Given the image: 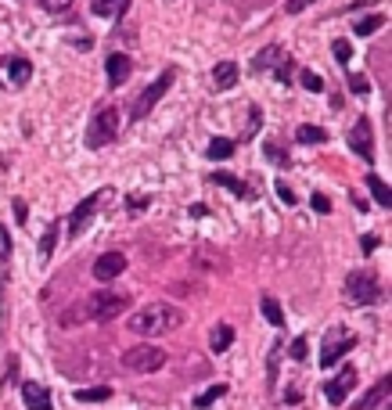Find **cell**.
Masks as SVG:
<instances>
[{
	"label": "cell",
	"instance_id": "cell-17",
	"mask_svg": "<svg viewBox=\"0 0 392 410\" xmlns=\"http://www.w3.org/2000/svg\"><path fill=\"white\" fill-rule=\"evenodd\" d=\"M234 83H238V61H219V65L213 69V87L216 90H230Z\"/></svg>",
	"mask_w": 392,
	"mask_h": 410
},
{
	"label": "cell",
	"instance_id": "cell-27",
	"mask_svg": "<svg viewBox=\"0 0 392 410\" xmlns=\"http://www.w3.org/2000/svg\"><path fill=\"white\" fill-rule=\"evenodd\" d=\"M219 396H227V385H213V389H206L202 396L195 400V410H206V407H213Z\"/></svg>",
	"mask_w": 392,
	"mask_h": 410
},
{
	"label": "cell",
	"instance_id": "cell-6",
	"mask_svg": "<svg viewBox=\"0 0 392 410\" xmlns=\"http://www.w3.org/2000/svg\"><path fill=\"white\" fill-rule=\"evenodd\" d=\"M173 80H177V72H173V69L159 72V80H155V83H148L144 90H140V98L133 101V112H130V119H144V116L151 112V108L166 98V90L173 87Z\"/></svg>",
	"mask_w": 392,
	"mask_h": 410
},
{
	"label": "cell",
	"instance_id": "cell-41",
	"mask_svg": "<svg viewBox=\"0 0 392 410\" xmlns=\"http://www.w3.org/2000/svg\"><path fill=\"white\" fill-rule=\"evenodd\" d=\"M130 4H133V0H119V4H116V11H112V14H116V19H122V14H127V8H130Z\"/></svg>",
	"mask_w": 392,
	"mask_h": 410
},
{
	"label": "cell",
	"instance_id": "cell-24",
	"mask_svg": "<svg viewBox=\"0 0 392 410\" xmlns=\"http://www.w3.org/2000/svg\"><path fill=\"white\" fill-rule=\"evenodd\" d=\"M54 245H58V219H51V227H47V230H43V238H40V263L51 259Z\"/></svg>",
	"mask_w": 392,
	"mask_h": 410
},
{
	"label": "cell",
	"instance_id": "cell-18",
	"mask_svg": "<svg viewBox=\"0 0 392 410\" xmlns=\"http://www.w3.org/2000/svg\"><path fill=\"white\" fill-rule=\"evenodd\" d=\"M4 65H8V76H11V83H29V76H33V61H29V58H19V54H11L8 61H4Z\"/></svg>",
	"mask_w": 392,
	"mask_h": 410
},
{
	"label": "cell",
	"instance_id": "cell-35",
	"mask_svg": "<svg viewBox=\"0 0 392 410\" xmlns=\"http://www.w3.org/2000/svg\"><path fill=\"white\" fill-rule=\"evenodd\" d=\"M263 151H266V159H274V162H281V166H288V155H281L277 144H266Z\"/></svg>",
	"mask_w": 392,
	"mask_h": 410
},
{
	"label": "cell",
	"instance_id": "cell-32",
	"mask_svg": "<svg viewBox=\"0 0 392 410\" xmlns=\"http://www.w3.org/2000/svg\"><path fill=\"white\" fill-rule=\"evenodd\" d=\"M274 191H277V198L285 202V205H295V195H292V187H288L285 180H277V184H274Z\"/></svg>",
	"mask_w": 392,
	"mask_h": 410
},
{
	"label": "cell",
	"instance_id": "cell-28",
	"mask_svg": "<svg viewBox=\"0 0 392 410\" xmlns=\"http://www.w3.org/2000/svg\"><path fill=\"white\" fill-rule=\"evenodd\" d=\"M299 83H303L309 94H320V90H324V76H317L313 69H303V72H299Z\"/></svg>",
	"mask_w": 392,
	"mask_h": 410
},
{
	"label": "cell",
	"instance_id": "cell-26",
	"mask_svg": "<svg viewBox=\"0 0 392 410\" xmlns=\"http://www.w3.org/2000/svg\"><path fill=\"white\" fill-rule=\"evenodd\" d=\"M382 25H385V14H367V19H360L353 29H356L360 36H371V33H378Z\"/></svg>",
	"mask_w": 392,
	"mask_h": 410
},
{
	"label": "cell",
	"instance_id": "cell-8",
	"mask_svg": "<svg viewBox=\"0 0 392 410\" xmlns=\"http://www.w3.org/2000/svg\"><path fill=\"white\" fill-rule=\"evenodd\" d=\"M349 148H353L364 162L374 159V130H371V119H367V116H360V119L353 122V130H349Z\"/></svg>",
	"mask_w": 392,
	"mask_h": 410
},
{
	"label": "cell",
	"instance_id": "cell-12",
	"mask_svg": "<svg viewBox=\"0 0 392 410\" xmlns=\"http://www.w3.org/2000/svg\"><path fill=\"white\" fill-rule=\"evenodd\" d=\"M105 72H108V83L112 87H122L130 80V72H133V61H130V54H108V61H105Z\"/></svg>",
	"mask_w": 392,
	"mask_h": 410
},
{
	"label": "cell",
	"instance_id": "cell-15",
	"mask_svg": "<svg viewBox=\"0 0 392 410\" xmlns=\"http://www.w3.org/2000/svg\"><path fill=\"white\" fill-rule=\"evenodd\" d=\"M209 180H213V184H219V187H227V191H234L238 198H256V191H252V187H248L245 180H238V177H234V173H224V169H216Z\"/></svg>",
	"mask_w": 392,
	"mask_h": 410
},
{
	"label": "cell",
	"instance_id": "cell-40",
	"mask_svg": "<svg viewBox=\"0 0 392 410\" xmlns=\"http://www.w3.org/2000/svg\"><path fill=\"white\" fill-rule=\"evenodd\" d=\"M259 122H263V112H259V108H252V116H248V133H256Z\"/></svg>",
	"mask_w": 392,
	"mask_h": 410
},
{
	"label": "cell",
	"instance_id": "cell-37",
	"mask_svg": "<svg viewBox=\"0 0 392 410\" xmlns=\"http://www.w3.org/2000/svg\"><path fill=\"white\" fill-rule=\"evenodd\" d=\"M309 4H313V0H288L285 11H288V14H299V11H306Z\"/></svg>",
	"mask_w": 392,
	"mask_h": 410
},
{
	"label": "cell",
	"instance_id": "cell-2",
	"mask_svg": "<svg viewBox=\"0 0 392 410\" xmlns=\"http://www.w3.org/2000/svg\"><path fill=\"white\" fill-rule=\"evenodd\" d=\"M184 321V313L177 306H166V303H151L144 310H137L130 317V331L140 338H155V335H166V331H173L177 324Z\"/></svg>",
	"mask_w": 392,
	"mask_h": 410
},
{
	"label": "cell",
	"instance_id": "cell-7",
	"mask_svg": "<svg viewBox=\"0 0 392 410\" xmlns=\"http://www.w3.org/2000/svg\"><path fill=\"white\" fill-rule=\"evenodd\" d=\"M356 345V335L353 331H342V327H331L324 335V345H320V367H335L342 356Z\"/></svg>",
	"mask_w": 392,
	"mask_h": 410
},
{
	"label": "cell",
	"instance_id": "cell-29",
	"mask_svg": "<svg viewBox=\"0 0 392 410\" xmlns=\"http://www.w3.org/2000/svg\"><path fill=\"white\" fill-rule=\"evenodd\" d=\"M331 54H335V61H338V65H349V58H353V47H349L346 40H335V43H331Z\"/></svg>",
	"mask_w": 392,
	"mask_h": 410
},
{
	"label": "cell",
	"instance_id": "cell-23",
	"mask_svg": "<svg viewBox=\"0 0 392 410\" xmlns=\"http://www.w3.org/2000/svg\"><path fill=\"white\" fill-rule=\"evenodd\" d=\"M259 306H263V317L270 321L274 327H285V313H281V306H277V299H274V295H263V299H259Z\"/></svg>",
	"mask_w": 392,
	"mask_h": 410
},
{
	"label": "cell",
	"instance_id": "cell-14",
	"mask_svg": "<svg viewBox=\"0 0 392 410\" xmlns=\"http://www.w3.org/2000/svg\"><path fill=\"white\" fill-rule=\"evenodd\" d=\"M285 58H288V54H285V47L270 43V47H263V51L252 58V72H270V69H277Z\"/></svg>",
	"mask_w": 392,
	"mask_h": 410
},
{
	"label": "cell",
	"instance_id": "cell-5",
	"mask_svg": "<svg viewBox=\"0 0 392 410\" xmlns=\"http://www.w3.org/2000/svg\"><path fill=\"white\" fill-rule=\"evenodd\" d=\"M342 295H346V303H353V306H371L374 299L382 295V288H378V281H374V274L356 270V274L346 277V285H342Z\"/></svg>",
	"mask_w": 392,
	"mask_h": 410
},
{
	"label": "cell",
	"instance_id": "cell-30",
	"mask_svg": "<svg viewBox=\"0 0 392 410\" xmlns=\"http://www.w3.org/2000/svg\"><path fill=\"white\" fill-rule=\"evenodd\" d=\"M116 4H119V0H90V11L101 14V19H108V14L116 11Z\"/></svg>",
	"mask_w": 392,
	"mask_h": 410
},
{
	"label": "cell",
	"instance_id": "cell-16",
	"mask_svg": "<svg viewBox=\"0 0 392 410\" xmlns=\"http://www.w3.org/2000/svg\"><path fill=\"white\" fill-rule=\"evenodd\" d=\"M389 382H392L389 374H385V378H378V382H374V389L367 392V396L353 403V410H374V407H382V403H385V396H389Z\"/></svg>",
	"mask_w": 392,
	"mask_h": 410
},
{
	"label": "cell",
	"instance_id": "cell-1",
	"mask_svg": "<svg viewBox=\"0 0 392 410\" xmlns=\"http://www.w3.org/2000/svg\"><path fill=\"white\" fill-rule=\"evenodd\" d=\"M130 306V295H119V292H94L87 295L83 303H76L69 313H61V324L76 327V324H87V321H112L119 317L122 310Z\"/></svg>",
	"mask_w": 392,
	"mask_h": 410
},
{
	"label": "cell",
	"instance_id": "cell-3",
	"mask_svg": "<svg viewBox=\"0 0 392 410\" xmlns=\"http://www.w3.org/2000/svg\"><path fill=\"white\" fill-rule=\"evenodd\" d=\"M116 133H119V108H98L94 112V119H90V126H87V148L90 151H101V148H108L116 140Z\"/></svg>",
	"mask_w": 392,
	"mask_h": 410
},
{
	"label": "cell",
	"instance_id": "cell-11",
	"mask_svg": "<svg viewBox=\"0 0 392 410\" xmlns=\"http://www.w3.org/2000/svg\"><path fill=\"white\" fill-rule=\"evenodd\" d=\"M122 270H127V256L122 252H105L94 263V281H116Z\"/></svg>",
	"mask_w": 392,
	"mask_h": 410
},
{
	"label": "cell",
	"instance_id": "cell-25",
	"mask_svg": "<svg viewBox=\"0 0 392 410\" xmlns=\"http://www.w3.org/2000/svg\"><path fill=\"white\" fill-rule=\"evenodd\" d=\"M295 137H299V144H324V140H327V133H324V126H299V133H295Z\"/></svg>",
	"mask_w": 392,
	"mask_h": 410
},
{
	"label": "cell",
	"instance_id": "cell-34",
	"mask_svg": "<svg viewBox=\"0 0 392 410\" xmlns=\"http://www.w3.org/2000/svg\"><path fill=\"white\" fill-rule=\"evenodd\" d=\"M349 90H353V94H367V90H371L367 76H349Z\"/></svg>",
	"mask_w": 392,
	"mask_h": 410
},
{
	"label": "cell",
	"instance_id": "cell-33",
	"mask_svg": "<svg viewBox=\"0 0 392 410\" xmlns=\"http://www.w3.org/2000/svg\"><path fill=\"white\" fill-rule=\"evenodd\" d=\"M288 353H292V360H306V353H309V342H306V338H295Z\"/></svg>",
	"mask_w": 392,
	"mask_h": 410
},
{
	"label": "cell",
	"instance_id": "cell-22",
	"mask_svg": "<svg viewBox=\"0 0 392 410\" xmlns=\"http://www.w3.org/2000/svg\"><path fill=\"white\" fill-rule=\"evenodd\" d=\"M76 400H80V403H105V400H112V389H108V385L76 389Z\"/></svg>",
	"mask_w": 392,
	"mask_h": 410
},
{
	"label": "cell",
	"instance_id": "cell-31",
	"mask_svg": "<svg viewBox=\"0 0 392 410\" xmlns=\"http://www.w3.org/2000/svg\"><path fill=\"white\" fill-rule=\"evenodd\" d=\"M43 4V11H51V14H61V11H69L76 0H40Z\"/></svg>",
	"mask_w": 392,
	"mask_h": 410
},
{
	"label": "cell",
	"instance_id": "cell-9",
	"mask_svg": "<svg viewBox=\"0 0 392 410\" xmlns=\"http://www.w3.org/2000/svg\"><path fill=\"white\" fill-rule=\"evenodd\" d=\"M353 385H356V371H353V367H342L335 378H327V382H324L327 403H331V407H342V403H346V396L353 392Z\"/></svg>",
	"mask_w": 392,
	"mask_h": 410
},
{
	"label": "cell",
	"instance_id": "cell-19",
	"mask_svg": "<svg viewBox=\"0 0 392 410\" xmlns=\"http://www.w3.org/2000/svg\"><path fill=\"white\" fill-rule=\"evenodd\" d=\"M230 342H234V327H230V324H216L213 335H209V349H213V353H227Z\"/></svg>",
	"mask_w": 392,
	"mask_h": 410
},
{
	"label": "cell",
	"instance_id": "cell-13",
	"mask_svg": "<svg viewBox=\"0 0 392 410\" xmlns=\"http://www.w3.org/2000/svg\"><path fill=\"white\" fill-rule=\"evenodd\" d=\"M22 400H25L29 410H51L54 407L51 392H47V385H40V382H22Z\"/></svg>",
	"mask_w": 392,
	"mask_h": 410
},
{
	"label": "cell",
	"instance_id": "cell-10",
	"mask_svg": "<svg viewBox=\"0 0 392 410\" xmlns=\"http://www.w3.org/2000/svg\"><path fill=\"white\" fill-rule=\"evenodd\" d=\"M98 195H87L80 205H76V209H72V216H69V234H72V238H80V234L90 227V219H94V213H98Z\"/></svg>",
	"mask_w": 392,
	"mask_h": 410
},
{
	"label": "cell",
	"instance_id": "cell-21",
	"mask_svg": "<svg viewBox=\"0 0 392 410\" xmlns=\"http://www.w3.org/2000/svg\"><path fill=\"white\" fill-rule=\"evenodd\" d=\"M206 155H209V162H224V159H230V155H234V140H227V137H213V140H209V148H206Z\"/></svg>",
	"mask_w": 392,
	"mask_h": 410
},
{
	"label": "cell",
	"instance_id": "cell-36",
	"mask_svg": "<svg viewBox=\"0 0 392 410\" xmlns=\"http://www.w3.org/2000/svg\"><path fill=\"white\" fill-rule=\"evenodd\" d=\"M292 69H295V65H292V58H285V61H281V65H277V80H281V83H288Z\"/></svg>",
	"mask_w": 392,
	"mask_h": 410
},
{
	"label": "cell",
	"instance_id": "cell-38",
	"mask_svg": "<svg viewBox=\"0 0 392 410\" xmlns=\"http://www.w3.org/2000/svg\"><path fill=\"white\" fill-rule=\"evenodd\" d=\"M313 209H317V213L324 216V213H331V202H327L324 195H313Z\"/></svg>",
	"mask_w": 392,
	"mask_h": 410
},
{
	"label": "cell",
	"instance_id": "cell-4",
	"mask_svg": "<svg viewBox=\"0 0 392 410\" xmlns=\"http://www.w3.org/2000/svg\"><path fill=\"white\" fill-rule=\"evenodd\" d=\"M122 367L133 371V374H151V371H159L166 367V353L159 349V345H133V349L122 353Z\"/></svg>",
	"mask_w": 392,
	"mask_h": 410
},
{
	"label": "cell",
	"instance_id": "cell-20",
	"mask_svg": "<svg viewBox=\"0 0 392 410\" xmlns=\"http://www.w3.org/2000/svg\"><path fill=\"white\" fill-rule=\"evenodd\" d=\"M367 187H371L374 202H378L382 209H389V205H392V191H389V184L378 177V173H367Z\"/></svg>",
	"mask_w": 392,
	"mask_h": 410
},
{
	"label": "cell",
	"instance_id": "cell-39",
	"mask_svg": "<svg viewBox=\"0 0 392 410\" xmlns=\"http://www.w3.org/2000/svg\"><path fill=\"white\" fill-rule=\"evenodd\" d=\"M360 248H364L367 256H371V252L378 248V238H374V234H364V238H360Z\"/></svg>",
	"mask_w": 392,
	"mask_h": 410
}]
</instances>
